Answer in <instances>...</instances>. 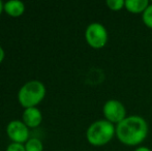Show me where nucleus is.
I'll return each mask as SVG.
<instances>
[{
    "mask_svg": "<svg viewBox=\"0 0 152 151\" xmlns=\"http://www.w3.org/2000/svg\"><path fill=\"white\" fill-rule=\"evenodd\" d=\"M149 126L140 115H130L116 125V138L128 147H139L148 137Z\"/></svg>",
    "mask_w": 152,
    "mask_h": 151,
    "instance_id": "obj_1",
    "label": "nucleus"
},
{
    "mask_svg": "<svg viewBox=\"0 0 152 151\" xmlns=\"http://www.w3.org/2000/svg\"><path fill=\"white\" fill-rule=\"evenodd\" d=\"M85 137L91 146L102 147L116 137V125L106 119H98L87 127Z\"/></svg>",
    "mask_w": 152,
    "mask_h": 151,
    "instance_id": "obj_2",
    "label": "nucleus"
},
{
    "mask_svg": "<svg viewBox=\"0 0 152 151\" xmlns=\"http://www.w3.org/2000/svg\"><path fill=\"white\" fill-rule=\"evenodd\" d=\"M46 85L39 80H30L21 86L18 91V101L24 109L35 108L45 99Z\"/></svg>",
    "mask_w": 152,
    "mask_h": 151,
    "instance_id": "obj_3",
    "label": "nucleus"
},
{
    "mask_svg": "<svg viewBox=\"0 0 152 151\" xmlns=\"http://www.w3.org/2000/svg\"><path fill=\"white\" fill-rule=\"evenodd\" d=\"M87 44L94 50H100L108 44L109 33L106 26L99 22H92L87 25L84 32Z\"/></svg>",
    "mask_w": 152,
    "mask_h": 151,
    "instance_id": "obj_4",
    "label": "nucleus"
},
{
    "mask_svg": "<svg viewBox=\"0 0 152 151\" xmlns=\"http://www.w3.org/2000/svg\"><path fill=\"white\" fill-rule=\"evenodd\" d=\"M102 114H104V119L108 120L109 122L113 123L114 125H117L123 121L127 117V112L126 108L123 104L118 99H108L104 104L102 107Z\"/></svg>",
    "mask_w": 152,
    "mask_h": 151,
    "instance_id": "obj_5",
    "label": "nucleus"
},
{
    "mask_svg": "<svg viewBox=\"0 0 152 151\" xmlns=\"http://www.w3.org/2000/svg\"><path fill=\"white\" fill-rule=\"evenodd\" d=\"M6 135L14 143L25 144L30 139V128L20 119H14L6 125Z\"/></svg>",
    "mask_w": 152,
    "mask_h": 151,
    "instance_id": "obj_6",
    "label": "nucleus"
},
{
    "mask_svg": "<svg viewBox=\"0 0 152 151\" xmlns=\"http://www.w3.org/2000/svg\"><path fill=\"white\" fill-rule=\"evenodd\" d=\"M21 120L30 129L38 127L42 122V113L37 107L24 109Z\"/></svg>",
    "mask_w": 152,
    "mask_h": 151,
    "instance_id": "obj_7",
    "label": "nucleus"
},
{
    "mask_svg": "<svg viewBox=\"0 0 152 151\" xmlns=\"http://www.w3.org/2000/svg\"><path fill=\"white\" fill-rule=\"evenodd\" d=\"M4 12L12 18H19L25 12V4L19 0H10L4 3Z\"/></svg>",
    "mask_w": 152,
    "mask_h": 151,
    "instance_id": "obj_8",
    "label": "nucleus"
},
{
    "mask_svg": "<svg viewBox=\"0 0 152 151\" xmlns=\"http://www.w3.org/2000/svg\"><path fill=\"white\" fill-rule=\"evenodd\" d=\"M150 2L148 0H125L124 9L134 15H142L146 10Z\"/></svg>",
    "mask_w": 152,
    "mask_h": 151,
    "instance_id": "obj_9",
    "label": "nucleus"
},
{
    "mask_svg": "<svg viewBox=\"0 0 152 151\" xmlns=\"http://www.w3.org/2000/svg\"><path fill=\"white\" fill-rule=\"evenodd\" d=\"M24 145L26 151H44V144L38 138L31 137Z\"/></svg>",
    "mask_w": 152,
    "mask_h": 151,
    "instance_id": "obj_10",
    "label": "nucleus"
},
{
    "mask_svg": "<svg viewBox=\"0 0 152 151\" xmlns=\"http://www.w3.org/2000/svg\"><path fill=\"white\" fill-rule=\"evenodd\" d=\"M106 4L107 7L112 12H120V10L124 9L125 0H108Z\"/></svg>",
    "mask_w": 152,
    "mask_h": 151,
    "instance_id": "obj_11",
    "label": "nucleus"
},
{
    "mask_svg": "<svg viewBox=\"0 0 152 151\" xmlns=\"http://www.w3.org/2000/svg\"><path fill=\"white\" fill-rule=\"evenodd\" d=\"M142 21L147 28L152 29V2H150L146 10L142 14Z\"/></svg>",
    "mask_w": 152,
    "mask_h": 151,
    "instance_id": "obj_12",
    "label": "nucleus"
},
{
    "mask_svg": "<svg viewBox=\"0 0 152 151\" xmlns=\"http://www.w3.org/2000/svg\"><path fill=\"white\" fill-rule=\"evenodd\" d=\"M5 151H26L25 149V145L24 144H21V143H10L6 147Z\"/></svg>",
    "mask_w": 152,
    "mask_h": 151,
    "instance_id": "obj_13",
    "label": "nucleus"
},
{
    "mask_svg": "<svg viewBox=\"0 0 152 151\" xmlns=\"http://www.w3.org/2000/svg\"><path fill=\"white\" fill-rule=\"evenodd\" d=\"M4 58H5V51H4V49L0 46V64L3 62Z\"/></svg>",
    "mask_w": 152,
    "mask_h": 151,
    "instance_id": "obj_14",
    "label": "nucleus"
},
{
    "mask_svg": "<svg viewBox=\"0 0 152 151\" xmlns=\"http://www.w3.org/2000/svg\"><path fill=\"white\" fill-rule=\"evenodd\" d=\"M134 151H152V150L149 147H147V146H139Z\"/></svg>",
    "mask_w": 152,
    "mask_h": 151,
    "instance_id": "obj_15",
    "label": "nucleus"
},
{
    "mask_svg": "<svg viewBox=\"0 0 152 151\" xmlns=\"http://www.w3.org/2000/svg\"><path fill=\"white\" fill-rule=\"evenodd\" d=\"M3 7H4V3L3 2L1 1V0H0V15L2 14V12H4V9H3Z\"/></svg>",
    "mask_w": 152,
    "mask_h": 151,
    "instance_id": "obj_16",
    "label": "nucleus"
},
{
    "mask_svg": "<svg viewBox=\"0 0 152 151\" xmlns=\"http://www.w3.org/2000/svg\"><path fill=\"white\" fill-rule=\"evenodd\" d=\"M58 151H65V150H58Z\"/></svg>",
    "mask_w": 152,
    "mask_h": 151,
    "instance_id": "obj_17",
    "label": "nucleus"
}]
</instances>
